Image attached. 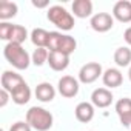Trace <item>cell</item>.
<instances>
[{
	"instance_id": "cell-24",
	"label": "cell",
	"mask_w": 131,
	"mask_h": 131,
	"mask_svg": "<svg viewBox=\"0 0 131 131\" xmlns=\"http://www.w3.org/2000/svg\"><path fill=\"white\" fill-rule=\"evenodd\" d=\"M32 128L29 126V123L28 122H16V123H13L11 125V128H9V131H31Z\"/></svg>"
},
{
	"instance_id": "cell-26",
	"label": "cell",
	"mask_w": 131,
	"mask_h": 131,
	"mask_svg": "<svg viewBox=\"0 0 131 131\" xmlns=\"http://www.w3.org/2000/svg\"><path fill=\"white\" fill-rule=\"evenodd\" d=\"M123 39H125V42L131 46V26L125 29V32H123Z\"/></svg>"
},
{
	"instance_id": "cell-21",
	"label": "cell",
	"mask_w": 131,
	"mask_h": 131,
	"mask_svg": "<svg viewBox=\"0 0 131 131\" xmlns=\"http://www.w3.org/2000/svg\"><path fill=\"white\" fill-rule=\"evenodd\" d=\"M26 39H28V31H26V28L22 26V25H14V29H13V34H11L9 43L22 45Z\"/></svg>"
},
{
	"instance_id": "cell-16",
	"label": "cell",
	"mask_w": 131,
	"mask_h": 131,
	"mask_svg": "<svg viewBox=\"0 0 131 131\" xmlns=\"http://www.w3.org/2000/svg\"><path fill=\"white\" fill-rule=\"evenodd\" d=\"M11 99H13V102L16 105H25V103H28L29 99H31V90H29L28 83L23 82L20 86H17L11 93Z\"/></svg>"
},
{
	"instance_id": "cell-11",
	"label": "cell",
	"mask_w": 131,
	"mask_h": 131,
	"mask_svg": "<svg viewBox=\"0 0 131 131\" xmlns=\"http://www.w3.org/2000/svg\"><path fill=\"white\" fill-rule=\"evenodd\" d=\"M48 65L52 71H63L70 65V56L63 54V52H57V51H49Z\"/></svg>"
},
{
	"instance_id": "cell-9",
	"label": "cell",
	"mask_w": 131,
	"mask_h": 131,
	"mask_svg": "<svg viewBox=\"0 0 131 131\" xmlns=\"http://www.w3.org/2000/svg\"><path fill=\"white\" fill-rule=\"evenodd\" d=\"M116 113L125 128H131V99L123 97L116 103Z\"/></svg>"
},
{
	"instance_id": "cell-3",
	"label": "cell",
	"mask_w": 131,
	"mask_h": 131,
	"mask_svg": "<svg viewBox=\"0 0 131 131\" xmlns=\"http://www.w3.org/2000/svg\"><path fill=\"white\" fill-rule=\"evenodd\" d=\"M77 48V42L74 37L68 34H62L59 31H51L49 32V42H48V49L49 51H57L63 52L67 56H71Z\"/></svg>"
},
{
	"instance_id": "cell-4",
	"label": "cell",
	"mask_w": 131,
	"mask_h": 131,
	"mask_svg": "<svg viewBox=\"0 0 131 131\" xmlns=\"http://www.w3.org/2000/svg\"><path fill=\"white\" fill-rule=\"evenodd\" d=\"M48 20L56 25L59 29L62 31H71L74 28V16L71 13H68L63 6L60 5H54L48 9V14H46Z\"/></svg>"
},
{
	"instance_id": "cell-15",
	"label": "cell",
	"mask_w": 131,
	"mask_h": 131,
	"mask_svg": "<svg viewBox=\"0 0 131 131\" xmlns=\"http://www.w3.org/2000/svg\"><path fill=\"white\" fill-rule=\"evenodd\" d=\"M73 13L79 19L90 17L93 14V2L91 0H74L73 2Z\"/></svg>"
},
{
	"instance_id": "cell-2",
	"label": "cell",
	"mask_w": 131,
	"mask_h": 131,
	"mask_svg": "<svg viewBox=\"0 0 131 131\" xmlns=\"http://www.w3.org/2000/svg\"><path fill=\"white\" fill-rule=\"evenodd\" d=\"M26 122L29 123V126L32 129L48 131L52 126L54 117H52V114L48 110H45L42 106H31L26 111Z\"/></svg>"
},
{
	"instance_id": "cell-5",
	"label": "cell",
	"mask_w": 131,
	"mask_h": 131,
	"mask_svg": "<svg viewBox=\"0 0 131 131\" xmlns=\"http://www.w3.org/2000/svg\"><path fill=\"white\" fill-rule=\"evenodd\" d=\"M100 76H103L102 65L97 63V62H88L79 71V82H82L85 85H90V83H94Z\"/></svg>"
},
{
	"instance_id": "cell-7",
	"label": "cell",
	"mask_w": 131,
	"mask_h": 131,
	"mask_svg": "<svg viewBox=\"0 0 131 131\" xmlns=\"http://www.w3.org/2000/svg\"><path fill=\"white\" fill-rule=\"evenodd\" d=\"M90 25L96 32H108L114 26V17L108 13H97L91 17Z\"/></svg>"
},
{
	"instance_id": "cell-29",
	"label": "cell",
	"mask_w": 131,
	"mask_h": 131,
	"mask_svg": "<svg viewBox=\"0 0 131 131\" xmlns=\"http://www.w3.org/2000/svg\"><path fill=\"white\" fill-rule=\"evenodd\" d=\"M2 131H5V129H2Z\"/></svg>"
},
{
	"instance_id": "cell-27",
	"label": "cell",
	"mask_w": 131,
	"mask_h": 131,
	"mask_svg": "<svg viewBox=\"0 0 131 131\" xmlns=\"http://www.w3.org/2000/svg\"><path fill=\"white\" fill-rule=\"evenodd\" d=\"M32 5L36 8H45V6H48V2H46V0H45V2H36V0H32Z\"/></svg>"
},
{
	"instance_id": "cell-17",
	"label": "cell",
	"mask_w": 131,
	"mask_h": 131,
	"mask_svg": "<svg viewBox=\"0 0 131 131\" xmlns=\"http://www.w3.org/2000/svg\"><path fill=\"white\" fill-rule=\"evenodd\" d=\"M36 97L40 102H51L56 97V90L49 82H42L36 86Z\"/></svg>"
},
{
	"instance_id": "cell-28",
	"label": "cell",
	"mask_w": 131,
	"mask_h": 131,
	"mask_svg": "<svg viewBox=\"0 0 131 131\" xmlns=\"http://www.w3.org/2000/svg\"><path fill=\"white\" fill-rule=\"evenodd\" d=\"M128 77H129V82H131V67H129V71H128Z\"/></svg>"
},
{
	"instance_id": "cell-20",
	"label": "cell",
	"mask_w": 131,
	"mask_h": 131,
	"mask_svg": "<svg viewBox=\"0 0 131 131\" xmlns=\"http://www.w3.org/2000/svg\"><path fill=\"white\" fill-rule=\"evenodd\" d=\"M17 3L14 2H9V0H2L0 2V20H9L13 19L16 14H17Z\"/></svg>"
},
{
	"instance_id": "cell-1",
	"label": "cell",
	"mask_w": 131,
	"mask_h": 131,
	"mask_svg": "<svg viewBox=\"0 0 131 131\" xmlns=\"http://www.w3.org/2000/svg\"><path fill=\"white\" fill-rule=\"evenodd\" d=\"M3 56L8 60V63H11L16 70H26L32 62L28 51L17 43H6L3 48Z\"/></svg>"
},
{
	"instance_id": "cell-12",
	"label": "cell",
	"mask_w": 131,
	"mask_h": 131,
	"mask_svg": "<svg viewBox=\"0 0 131 131\" xmlns=\"http://www.w3.org/2000/svg\"><path fill=\"white\" fill-rule=\"evenodd\" d=\"M23 82H25L23 77H22L20 74L14 73V71H3V74H2V88L6 90L9 94H11L17 86H20Z\"/></svg>"
},
{
	"instance_id": "cell-23",
	"label": "cell",
	"mask_w": 131,
	"mask_h": 131,
	"mask_svg": "<svg viewBox=\"0 0 131 131\" xmlns=\"http://www.w3.org/2000/svg\"><path fill=\"white\" fill-rule=\"evenodd\" d=\"M13 29H14V25H13V23H9V22H2V23H0V39H2V40H6V42L9 43Z\"/></svg>"
},
{
	"instance_id": "cell-13",
	"label": "cell",
	"mask_w": 131,
	"mask_h": 131,
	"mask_svg": "<svg viewBox=\"0 0 131 131\" xmlns=\"http://www.w3.org/2000/svg\"><path fill=\"white\" fill-rule=\"evenodd\" d=\"M102 82H103L105 86H108V90H113V88H117V86L122 85L123 76L117 68H108L106 71H103Z\"/></svg>"
},
{
	"instance_id": "cell-10",
	"label": "cell",
	"mask_w": 131,
	"mask_h": 131,
	"mask_svg": "<svg viewBox=\"0 0 131 131\" xmlns=\"http://www.w3.org/2000/svg\"><path fill=\"white\" fill-rule=\"evenodd\" d=\"M113 17L122 23L131 22V2L128 0H119L113 6Z\"/></svg>"
},
{
	"instance_id": "cell-22",
	"label": "cell",
	"mask_w": 131,
	"mask_h": 131,
	"mask_svg": "<svg viewBox=\"0 0 131 131\" xmlns=\"http://www.w3.org/2000/svg\"><path fill=\"white\" fill-rule=\"evenodd\" d=\"M48 56H49V51L46 48H36L31 56V60L36 67H42L43 63H48Z\"/></svg>"
},
{
	"instance_id": "cell-14",
	"label": "cell",
	"mask_w": 131,
	"mask_h": 131,
	"mask_svg": "<svg viewBox=\"0 0 131 131\" xmlns=\"http://www.w3.org/2000/svg\"><path fill=\"white\" fill-rule=\"evenodd\" d=\"M74 114H76V119L82 123H88L93 120L94 117V105L90 103V102H80L76 110H74Z\"/></svg>"
},
{
	"instance_id": "cell-18",
	"label": "cell",
	"mask_w": 131,
	"mask_h": 131,
	"mask_svg": "<svg viewBox=\"0 0 131 131\" xmlns=\"http://www.w3.org/2000/svg\"><path fill=\"white\" fill-rule=\"evenodd\" d=\"M114 62L117 67H131V49L128 46H119L114 51Z\"/></svg>"
},
{
	"instance_id": "cell-6",
	"label": "cell",
	"mask_w": 131,
	"mask_h": 131,
	"mask_svg": "<svg viewBox=\"0 0 131 131\" xmlns=\"http://www.w3.org/2000/svg\"><path fill=\"white\" fill-rule=\"evenodd\" d=\"M59 93L63 96V97H67V99H73L79 94V80L74 79L73 76H63L59 79Z\"/></svg>"
},
{
	"instance_id": "cell-19",
	"label": "cell",
	"mask_w": 131,
	"mask_h": 131,
	"mask_svg": "<svg viewBox=\"0 0 131 131\" xmlns=\"http://www.w3.org/2000/svg\"><path fill=\"white\" fill-rule=\"evenodd\" d=\"M31 42L37 48H46L48 49V42H49V32L43 28H36L31 32Z\"/></svg>"
},
{
	"instance_id": "cell-8",
	"label": "cell",
	"mask_w": 131,
	"mask_h": 131,
	"mask_svg": "<svg viewBox=\"0 0 131 131\" xmlns=\"http://www.w3.org/2000/svg\"><path fill=\"white\" fill-rule=\"evenodd\" d=\"M113 93L108 88H96L91 93V103L97 108H108L113 103Z\"/></svg>"
},
{
	"instance_id": "cell-25",
	"label": "cell",
	"mask_w": 131,
	"mask_h": 131,
	"mask_svg": "<svg viewBox=\"0 0 131 131\" xmlns=\"http://www.w3.org/2000/svg\"><path fill=\"white\" fill-rule=\"evenodd\" d=\"M11 99V94L6 91V90H0V108H3V106H6V103H8V100Z\"/></svg>"
}]
</instances>
